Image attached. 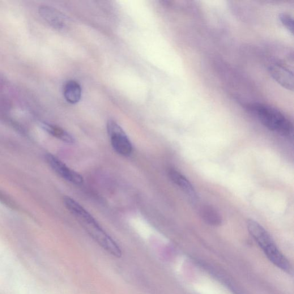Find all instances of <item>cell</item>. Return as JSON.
Here are the masks:
<instances>
[{"mask_svg":"<svg viewBox=\"0 0 294 294\" xmlns=\"http://www.w3.org/2000/svg\"><path fill=\"white\" fill-rule=\"evenodd\" d=\"M64 204L75 218L78 221L83 229L98 244L116 258H120L122 253L120 247L113 238L102 228L95 218L74 199L65 197Z\"/></svg>","mask_w":294,"mask_h":294,"instance_id":"obj_1","label":"cell"},{"mask_svg":"<svg viewBox=\"0 0 294 294\" xmlns=\"http://www.w3.org/2000/svg\"><path fill=\"white\" fill-rule=\"evenodd\" d=\"M247 228L260 248L272 263L284 271L290 270V264L265 229L252 220L247 222Z\"/></svg>","mask_w":294,"mask_h":294,"instance_id":"obj_2","label":"cell"},{"mask_svg":"<svg viewBox=\"0 0 294 294\" xmlns=\"http://www.w3.org/2000/svg\"><path fill=\"white\" fill-rule=\"evenodd\" d=\"M250 109L268 130L283 136L292 134V123L280 110L271 106L258 103L251 105Z\"/></svg>","mask_w":294,"mask_h":294,"instance_id":"obj_3","label":"cell"},{"mask_svg":"<svg viewBox=\"0 0 294 294\" xmlns=\"http://www.w3.org/2000/svg\"><path fill=\"white\" fill-rule=\"evenodd\" d=\"M106 127L114 151L121 156H130L133 152V146L121 126L116 121L110 120Z\"/></svg>","mask_w":294,"mask_h":294,"instance_id":"obj_4","label":"cell"},{"mask_svg":"<svg viewBox=\"0 0 294 294\" xmlns=\"http://www.w3.org/2000/svg\"><path fill=\"white\" fill-rule=\"evenodd\" d=\"M45 159L53 171L66 181L76 185L82 184L81 175L70 169L67 165L51 153H47Z\"/></svg>","mask_w":294,"mask_h":294,"instance_id":"obj_5","label":"cell"},{"mask_svg":"<svg viewBox=\"0 0 294 294\" xmlns=\"http://www.w3.org/2000/svg\"><path fill=\"white\" fill-rule=\"evenodd\" d=\"M39 14L41 18L54 28L62 30L67 26L66 16L53 7L41 6L39 8Z\"/></svg>","mask_w":294,"mask_h":294,"instance_id":"obj_6","label":"cell"},{"mask_svg":"<svg viewBox=\"0 0 294 294\" xmlns=\"http://www.w3.org/2000/svg\"><path fill=\"white\" fill-rule=\"evenodd\" d=\"M268 71L276 82L287 90L293 91V76L292 71L278 63L271 65L268 68Z\"/></svg>","mask_w":294,"mask_h":294,"instance_id":"obj_7","label":"cell"},{"mask_svg":"<svg viewBox=\"0 0 294 294\" xmlns=\"http://www.w3.org/2000/svg\"><path fill=\"white\" fill-rule=\"evenodd\" d=\"M168 174L170 180L184 191L191 199H197V193L193 186L183 174L174 169H170Z\"/></svg>","mask_w":294,"mask_h":294,"instance_id":"obj_8","label":"cell"},{"mask_svg":"<svg viewBox=\"0 0 294 294\" xmlns=\"http://www.w3.org/2000/svg\"><path fill=\"white\" fill-rule=\"evenodd\" d=\"M41 127L50 135L63 142L68 144H73L75 142L73 136L61 127L45 122L41 123Z\"/></svg>","mask_w":294,"mask_h":294,"instance_id":"obj_9","label":"cell"},{"mask_svg":"<svg viewBox=\"0 0 294 294\" xmlns=\"http://www.w3.org/2000/svg\"><path fill=\"white\" fill-rule=\"evenodd\" d=\"M63 93L67 102L70 104H75L78 103L81 99V87L75 80H69L64 87Z\"/></svg>","mask_w":294,"mask_h":294,"instance_id":"obj_10","label":"cell"},{"mask_svg":"<svg viewBox=\"0 0 294 294\" xmlns=\"http://www.w3.org/2000/svg\"><path fill=\"white\" fill-rule=\"evenodd\" d=\"M202 218L205 222L213 226H219L222 223V217L215 208L210 206H204L201 209Z\"/></svg>","mask_w":294,"mask_h":294,"instance_id":"obj_11","label":"cell"},{"mask_svg":"<svg viewBox=\"0 0 294 294\" xmlns=\"http://www.w3.org/2000/svg\"><path fill=\"white\" fill-rule=\"evenodd\" d=\"M279 20L283 26L293 35V20L292 17L290 15L284 13V14H281L279 15Z\"/></svg>","mask_w":294,"mask_h":294,"instance_id":"obj_12","label":"cell"},{"mask_svg":"<svg viewBox=\"0 0 294 294\" xmlns=\"http://www.w3.org/2000/svg\"><path fill=\"white\" fill-rule=\"evenodd\" d=\"M0 202L12 209L18 208L17 204L9 195L0 190Z\"/></svg>","mask_w":294,"mask_h":294,"instance_id":"obj_13","label":"cell"}]
</instances>
